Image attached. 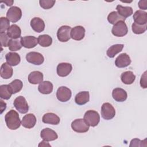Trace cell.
<instances>
[{
	"label": "cell",
	"instance_id": "41",
	"mask_svg": "<svg viewBox=\"0 0 147 147\" xmlns=\"http://www.w3.org/2000/svg\"><path fill=\"white\" fill-rule=\"evenodd\" d=\"M138 7L141 9L146 10V9H147V1L146 0L140 1L139 2H138Z\"/></svg>",
	"mask_w": 147,
	"mask_h": 147
},
{
	"label": "cell",
	"instance_id": "38",
	"mask_svg": "<svg viewBox=\"0 0 147 147\" xmlns=\"http://www.w3.org/2000/svg\"><path fill=\"white\" fill-rule=\"evenodd\" d=\"M0 38H1V45L4 47H8V43L10 39H9V37L7 34V33H0Z\"/></svg>",
	"mask_w": 147,
	"mask_h": 147
},
{
	"label": "cell",
	"instance_id": "25",
	"mask_svg": "<svg viewBox=\"0 0 147 147\" xmlns=\"http://www.w3.org/2000/svg\"><path fill=\"white\" fill-rule=\"evenodd\" d=\"M7 34L11 39H18L21 37V30L18 25L13 24L7 29Z\"/></svg>",
	"mask_w": 147,
	"mask_h": 147
},
{
	"label": "cell",
	"instance_id": "1",
	"mask_svg": "<svg viewBox=\"0 0 147 147\" xmlns=\"http://www.w3.org/2000/svg\"><path fill=\"white\" fill-rule=\"evenodd\" d=\"M5 121L7 127L10 130L18 129L21 124L18 113L14 110H10L6 114Z\"/></svg>",
	"mask_w": 147,
	"mask_h": 147
},
{
	"label": "cell",
	"instance_id": "27",
	"mask_svg": "<svg viewBox=\"0 0 147 147\" xmlns=\"http://www.w3.org/2000/svg\"><path fill=\"white\" fill-rule=\"evenodd\" d=\"M121 79L124 84H131L134 82L136 76L132 71H127L123 72L121 75Z\"/></svg>",
	"mask_w": 147,
	"mask_h": 147
},
{
	"label": "cell",
	"instance_id": "9",
	"mask_svg": "<svg viewBox=\"0 0 147 147\" xmlns=\"http://www.w3.org/2000/svg\"><path fill=\"white\" fill-rule=\"evenodd\" d=\"M26 59L28 62L37 65H41L44 61V57L41 53L36 52L28 53L26 55Z\"/></svg>",
	"mask_w": 147,
	"mask_h": 147
},
{
	"label": "cell",
	"instance_id": "36",
	"mask_svg": "<svg viewBox=\"0 0 147 147\" xmlns=\"http://www.w3.org/2000/svg\"><path fill=\"white\" fill-rule=\"evenodd\" d=\"M0 33H4L5 31L10 27V21L9 20L4 17H2L0 18Z\"/></svg>",
	"mask_w": 147,
	"mask_h": 147
},
{
	"label": "cell",
	"instance_id": "3",
	"mask_svg": "<svg viewBox=\"0 0 147 147\" xmlns=\"http://www.w3.org/2000/svg\"><path fill=\"white\" fill-rule=\"evenodd\" d=\"M115 115V110L110 103H104L101 107V115L104 119L110 120Z\"/></svg>",
	"mask_w": 147,
	"mask_h": 147
},
{
	"label": "cell",
	"instance_id": "26",
	"mask_svg": "<svg viewBox=\"0 0 147 147\" xmlns=\"http://www.w3.org/2000/svg\"><path fill=\"white\" fill-rule=\"evenodd\" d=\"M53 87V84L51 82L44 81L38 85V90L42 94H49L52 92Z\"/></svg>",
	"mask_w": 147,
	"mask_h": 147
},
{
	"label": "cell",
	"instance_id": "10",
	"mask_svg": "<svg viewBox=\"0 0 147 147\" xmlns=\"http://www.w3.org/2000/svg\"><path fill=\"white\" fill-rule=\"evenodd\" d=\"M72 92L69 88L65 86L60 87L56 92V97L57 99L62 102H67L71 97Z\"/></svg>",
	"mask_w": 147,
	"mask_h": 147
},
{
	"label": "cell",
	"instance_id": "29",
	"mask_svg": "<svg viewBox=\"0 0 147 147\" xmlns=\"http://www.w3.org/2000/svg\"><path fill=\"white\" fill-rule=\"evenodd\" d=\"M123 47V44H114L111 46L106 52L107 56L110 58H113L117 53L122 51Z\"/></svg>",
	"mask_w": 147,
	"mask_h": 147
},
{
	"label": "cell",
	"instance_id": "15",
	"mask_svg": "<svg viewBox=\"0 0 147 147\" xmlns=\"http://www.w3.org/2000/svg\"><path fill=\"white\" fill-rule=\"evenodd\" d=\"M36 123V118L33 114H28L25 115L21 121V125L25 128L32 129Z\"/></svg>",
	"mask_w": 147,
	"mask_h": 147
},
{
	"label": "cell",
	"instance_id": "32",
	"mask_svg": "<svg viewBox=\"0 0 147 147\" xmlns=\"http://www.w3.org/2000/svg\"><path fill=\"white\" fill-rule=\"evenodd\" d=\"M38 43L42 47H49L52 43V37L48 34L40 35L37 38Z\"/></svg>",
	"mask_w": 147,
	"mask_h": 147
},
{
	"label": "cell",
	"instance_id": "5",
	"mask_svg": "<svg viewBox=\"0 0 147 147\" xmlns=\"http://www.w3.org/2000/svg\"><path fill=\"white\" fill-rule=\"evenodd\" d=\"M128 29L125 21H119L114 25L111 29L112 34L116 37H123L127 34Z\"/></svg>",
	"mask_w": 147,
	"mask_h": 147
},
{
	"label": "cell",
	"instance_id": "34",
	"mask_svg": "<svg viewBox=\"0 0 147 147\" xmlns=\"http://www.w3.org/2000/svg\"><path fill=\"white\" fill-rule=\"evenodd\" d=\"M22 45L19 39H10L8 43V48L10 51H16L21 49Z\"/></svg>",
	"mask_w": 147,
	"mask_h": 147
},
{
	"label": "cell",
	"instance_id": "33",
	"mask_svg": "<svg viewBox=\"0 0 147 147\" xmlns=\"http://www.w3.org/2000/svg\"><path fill=\"white\" fill-rule=\"evenodd\" d=\"M9 87L13 94H16L20 92L23 87V83L21 80L15 79L9 84Z\"/></svg>",
	"mask_w": 147,
	"mask_h": 147
},
{
	"label": "cell",
	"instance_id": "13",
	"mask_svg": "<svg viewBox=\"0 0 147 147\" xmlns=\"http://www.w3.org/2000/svg\"><path fill=\"white\" fill-rule=\"evenodd\" d=\"M21 42L22 45L26 48H32L35 47L38 44V40L36 37L32 36H26L21 37Z\"/></svg>",
	"mask_w": 147,
	"mask_h": 147
},
{
	"label": "cell",
	"instance_id": "28",
	"mask_svg": "<svg viewBox=\"0 0 147 147\" xmlns=\"http://www.w3.org/2000/svg\"><path fill=\"white\" fill-rule=\"evenodd\" d=\"M116 9L118 14L125 19L126 18L131 16L133 14V9L130 6H122L118 5L117 6Z\"/></svg>",
	"mask_w": 147,
	"mask_h": 147
},
{
	"label": "cell",
	"instance_id": "2",
	"mask_svg": "<svg viewBox=\"0 0 147 147\" xmlns=\"http://www.w3.org/2000/svg\"><path fill=\"white\" fill-rule=\"evenodd\" d=\"M83 119L89 126L95 127L99 123L100 116L97 111L90 110L85 113Z\"/></svg>",
	"mask_w": 147,
	"mask_h": 147
},
{
	"label": "cell",
	"instance_id": "16",
	"mask_svg": "<svg viewBox=\"0 0 147 147\" xmlns=\"http://www.w3.org/2000/svg\"><path fill=\"white\" fill-rule=\"evenodd\" d=\"M41 137L46 141H51L56 140L58 138L57 133L49 128L42 129L40 133Z\"/></svg>",
	"mask_w": 147,
	"mask_h": 147
},
{
	"label": "cell",
	"instance_id": "22",
	"mask_svg": "<svg viewBox=\"0 0 147 147\" xmlns=\"http://www.w3.org/2000/svg\"><path fill=\"white\" fill-rule=\"evenodd\" d=\"M43 80V74L42 72L35 71L30 72L28 75V81L32 84L41 83Z\"/></svg>",
	"mask_w": 147,
	"mask_h": 147
},
{
	"label": "cell",
	"instance_id": "39",
	"mask_svg": "<svg viewBox=\"0 0 147 147\" xmlns=\"http://www.w3.org/2000/svg\"><path fill=\"white\" fill-rule=\"evenodd\" d=\"M140 85L142 88H147V83H146V71H145L143 75H142L140 79Z\"/></svg>",
	"mask_w": 147,
	"mask_h": 147
},
{
	"label": "cell",
	"instance_id": "4",
	"mask_svg": "<svg viewBox=\"0 0 147 147\" xmlns=\"http://www.w3.org/2000/svg\"><path fill=\"white\" fill-rule=\"evenodd\" d=\"M72 130L79 133H86L89 130V125L86 123L84 119H76L71 123Z\"/></svg>",
	"mask_w": 147,
	"mask_h": 147
},
{
	"label": "cell",
	"instance_id": "31",
	"mask_svg": "<svg viewBox=\"0 0 147 147\" xmlns=\"http://www.w3.org/2000/svg\"><path fill=\"white\" fill-rule=\"evenodd\" d=\"M13 94L9 84H3L0 86V97L2 99L8 100Z\"/></svg>",
	"mask_w": 147,
	"mask_h": 147
},
{
	"label": "cell",
	"instance_id": "24",
	"mask_svg": "<svg viewBox=\"0 0 147 147\" xmlns=\"http://www.w3.org/2000/svg\"><path fill=\"white\" fill-rule=\"evenodd\" d=\"M90 100V94L88 91H81L78 93L75 97V101L78 105H83Z\"/></svg>",
	"mask_w": 147,
	"mask_h": 147
},
{
	"label": "cell",
	"instance_id": "23",
	"mask_svg": "<svg viewBox=\"0 0 147 147\" xmlns=\"http://www.w3.org/2000/svg\"><path fill=\"white\" fill-rule=\"evenodd\" d=\"M13 74V69L11 65H10L7 63H4L2 64L1 67L0 75L1 78L7 79L10 78Z\"/></svg>",
	"mask_w": 147,
	"mask_h": 147
},
{
	"label": "cell",
	"instance_id": "18",
	"mask_svg": "<svg viewBox=\"0 0 147 147\" xmlns=\"http://www.w3.org/2000/svg\"><path fill=\"white\" fill-rule=\"evenodd\" d=\"M32 28L37 33L42 32L45 29V23L44 21L39 17H34L30 21Z\"/></svg>",
	"mask_w": 147,
	"mask_h": 147
},
{
	"label": "cell",
	"instance_id": "6",
	"mask_svg": "<svg viewBox=\"0 0 147 147\" xmlns=\"http://www.w3.org/2000/svg\"><path fill=\"white\" fill-rule=\"evenodd\" d=\"M22 17V11L17 6L11 7L7 11L6 18L9 21L15 23L18 21Z\"/></svg>",
	"mask_w": 147,
	"mask_h": 147
},
{
	"label": "cell",
	"instance_id": "42",
	"mask_svg": "<svg viewBox=\"0 0 147 147\" xmlns=\"http://www.w3.org/2000/svg\"><path fill=\"white\" fill-rule=\"evenodd\" d=\"M1 114H2L3 113V111L6 109V103L3 102L2 100H1Z\"/></svg>",
	"mask_w": 147,
	"mask_h": 147
},
{
	"label": "cell",
	"instance_id": "40",
	"mask_svg": "<svg viewBox=\"0 0 147 147\" xmlns=\"http://www.w3.org/2000/svg\"><path fill=\"white\" fill-rule=\"evenodd\" d=\"M144 141H145V140L144 141H141L140 140H139L138 138L133 139L130 142V146H143L142 142Z\"/></svg>",
	"mask_w": 147,
	"mask_h": 147
},
{
	"label": "cell",
	"instance_id": "19",
	"mask_svg": "<svg viewBox=\"0 0 147 147\" xmlns=\"http://www.w3.org/2000/svg\"><path fill=\"white\" fill-rule=\"evenodd\" d=\"M133 20L134 22L140 24L144 25L147 24V13L141 10H137L133 14Z\"/></svg>",
	"mask_w": 147,
	"mask_h": 147
},
{
	"label": "cell",
	"instance_id": "44",
	"mask_svg": "<svg viewBox=\"0 0 147 147\" xmlns=\"http://www.w3.org/2000/svg\"><path fill=\"white\" fill-rule=\"evenodd\" d=\"M2 2L6 3L7 5V6H11L13 5L14 1H3Z\"/></svg>",
	"mask_w": 147,
	"mask_h": 147
},
{
	"label": "cell",
	"instance_id": "21",
	"mask_svg": "<svg viewBox=\"0 0 147 147\" xmlns=\"http://www.w3.org/2000/svg\"><path fill=\"white\" fill-rule=\"evenodd\" d=\"M7 63L11 66L17 65L21 61V58L18 53L14 52L7 53L5 56Z\"/></svg>",
	"mask_w": 147,
	"mask_h": 147
},
{
	"label": "cell",
	"instance_id": "20",
	"mask_svg": "<svg viewBox=\"0 0 147 147\" xmlns=\"http://www.w3.org/2000/svg\"><path fill=\"white\" fill-rule=\"evenodd\" d=\"M42 121L44 123L51 125H58L60 123V118L53 113H48L45 114L42 118Z\"/></svg>",
	"mask_w": 147,
	"mask_h": 147
},
{
	"label": "cell",
	"instance_id": "12",
	"mask_svg": "<svg viewBox=\"0 0 147 147\" xmlns=\"http://www.w3.org/2000/svg\"><path fill=\"white\" fill-rule=\"evenodd\" d=\"M72 69V66L70 63H59L56 68L57 75L60 77L68 76Z\"/></svg>",
	"mask_w": 147,
	"mask_h": 147
},
{
	"label": "cell",
	"instance_id": "7",
	"mask_svg": "<svg viewBox=\"0 0 147 147\" xmlns=\"http://www.w3.org/2000/svg\"><path fill=\"white\" fill-rule=\"evenodd\" d=\"M13 105L16 110L21 114H25L28 111V104L25 98L22 96H19L17 97L14 100Z\"/></svg>",
	"mask_w": 147,
	"mask_h": 147
},
{
	"label": "cell",
	"instance_id": "11",
	"mask_svg": "<svg viewBox=\"0 0 147 147\" xmlns=\"http://www.w3.org/2000/svg\"><path fill=\"white\" fill-rule=\"evenodd\" d=\"M131 63L130 56L126 53H122L117 57L115 60V65L118 68H125Z\"/></svg>",
	"mask_w": 147,
	"mask_h": 147
},
{
	"label": "cell",
	"instance_id": "8",
	"mask_svg": "<svg viewBox=\"0 0 147 147\" xmlns=\"http://www.w3.org/2000/svg\"><path fill=\"white\" fill-rule=\"evenodd\" d=\"M71 28L69 26L63 25L60 27L57 32V37L60 42H67L71 38Z\"/></svg>",
	"mask_w": 147,
	"mask_h": 147
},
{
	"label": "cell",
	"instance_id": "43",
	"mask_svg": "<svg viewBox=\"0 0 147 147\" xmlns=\"http://www.w3.org/2000/svg\"><path fill=\"white\" fill-rule=\"evenodd\" d=\"M47 142H46V141H45V140H44V141H41L40 144H39V145H38V146H51V145L49 144H48V143H46Z\"/></svg>",
	"mask_w": 147,
	"mask_h": 147
},
{
	"label": "cell",
	"instance_id": "30",
	"mask_svg": "<svg viewBox=\"0 0 147 147\" xmlns=\"http://www.w3.org/2000/svg\"><path fill=\"white\" fill-rule=\"evenodd\" d=\"M107 20L111 24L115 25L119 21H125V18L121 16L117 11H113L109 14Z\"/></svg>",
	"mask_w": 147,
	"mask_h": 147
},
{
	"label": "cell",
	"instance_id": "35",
	"mask_svg": "<svg viewBox=\"0 0 147 147\" xmlns=\"http://www.w3.org/2000/svg\"><path fill=\"white\" fill-rule=\"evenodd\" d=\"M146 27H147L146 24L144 25H140L134 22L131 25V29H132L133 32L137 34L144 33L146 30Z\"/></svg>",
	"mask_w": 147,
	"mask_h": 147
},
{
	"label": "cell",
	"instance_id": "14",
	"mask_svg": "<svg viewBox=\"0 0 147 147\" xmlns=\"http://www.w3.org/2000/svg\"><path fill=\"white\" fill-rule=\"evenodd\" d=\"M85 29L82 26H76L71 29V38L74 40H82L85 36Z\"/></svg>",
	"mask_w": 147,
	"mask_h": 147
},
{
	"label": "cell",
	"instance_id": "17",
	"mask_svg": "<svg viewBox=\"0 0 147 147\" xmlns=\"http://www.w3.org/2000/svg\"><path fill=\"white\" fill-rule=\"evenodd\" d=\"M112 96L117 102H124L127 97V92L125 90L121 88H115L113 90Z\"/></svg>",
	"mask_w": 147,
	"mask_h": 147
},
{
	"label": "cell",
	"instance_id": "37",
	"mask_svg": "<svg viewBox=\"0 0 147 147\" xmlns=\"http://www.w3.org/2000/svg\"><path fill=\"white\" fill-rule=\"evenodd\" d=\"M56 1H52V0H40L39 1V3L40 6L44 9H49L52 8Z\"/></svg>",
	"mask_w": 147,
	"mask_h": 147
}]
</instances>
